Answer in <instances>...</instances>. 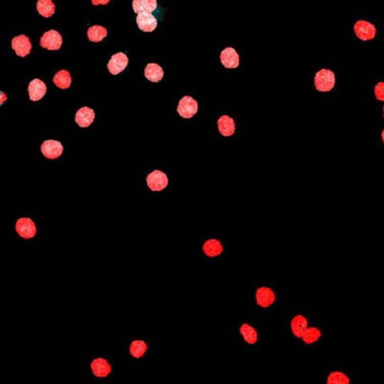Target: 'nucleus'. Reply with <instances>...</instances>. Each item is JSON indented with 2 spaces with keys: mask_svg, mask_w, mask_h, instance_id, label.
Here are the masks:
<instances>
[{
  "mask_svg": "<svg viewBox=\"0 0 384 384\" xmlns=\"http://www.w3.org/2000/svg\"><path fill=\"white\" fill-rule=\"evenodd\" d=\"M335 85V74L328 69H321L315 76V86L317 90L328 92Z\"/></svg>",
  "mask_w": 384,
  "mask_h": 384,
  "instance_id": "nucleus-1",
  "label": "nucleus"
},
{
  "mask_svg": "<svg viewBox=\"0 0 384 384\" xmlns=\"http://www.w3.org/2000/svg\"><path fill=\"white\" fill-rule=\"evenodd\" d=\"M354 31L357 37L363 41H369L376 36V27L370 22L360 20L354 26Z\"/></svg>",
  "mask_w": 384,
  "mask_h": 384,
  "instance_id": "nucleus-2",
  "label": "nucleus"
},
{
  "mask_svg": "<svg viewBox=\"0 0 384 384\" xmlns=\"http://www.w3.org/2000/svg\"><path fill=\"white\" fill-rule=\"evenodd\" d=\"M147 185L153 192L164 190L168 186V178L161 170H154L147 177Z\"/></svg>",
  "mask_w": 384,
  "mask_h": 384,
  "instance_id": "nucleus-3",
  "label": "nucleus"
},
{
  "mask_svg": "<svg viewBox=\"0 0 384 384\" xmlns=\"http://www.w3.org/2000/svg\"><path fill=\"white\" fill-rule=\"evenodd\" d=\"M198 112V101L190 95L184 96L178 107V113L185 119H190Z\"/></svg>",
  "mask_w": 384,
  "mask_h": 384,
  "instance_id": "nucleus-4",
  "label": "nucleus"
},
{
  "mask_svg": "<svg viewBox=\"0 0 384 384\" xmlns=\"http://www.w3.org/2000/svg\"><path fill=\"white\" fill-rule=\"evenodd\" d=\"M62 44V35L56 30H49L45 32L40 39V45L48 50H59Z\"/></svg>",
  "mask_w": 384,
  "mask_h": 384,
  "instance_id": "nucleus-5",
  "label": "nucleus"
},
{
  "mask_svg": "<svg viewBox=\"0 0 384 384\" xmlns=\"http://www.w3.org/2000/svg\"><path fill=\"white\" fill-rule=\"evenodd\" d=\"M12 47L16 51V54L24 58L30 54L31 49H32V43L29 39L28 36L22 34L19 35V36H16L12 40Z\"/></svg>",
  "mask_w": 384,
  "mask_h": 384,
  "instance_id": "nucleus-6",
  "label": "nucleus"
},
{
  "mask_svg": "<svg viewBox=\"0 0 384 384\" xmlns=\"http://www.w3.org/2000/svg\"><path fill=\"white\" fill-rule=\"evenodd\" d=\"M64 152V147L62 143L59 141H53V139H48V141L43 142L41 145V153L47 159H58L62 156Z\"/></svg>",
  "mask_w": 384,
  "mask_h": 384,
  "instance_id": "nucleus-7",
  "label": "nucleus"
},
{
  "mask_svg": "<svg viewBox=\"0 0 384 384\" xmlns=\"http://www.w3.org/2000/svg\"><path fill=\"white\" fill-rule=\"evenodd\" d=\"M128 58L124 52H117L112 56L108 63V70L112 75H118L128 66Z\"/></svg>",
  "mask_w": 384,
  "mask_h": 384,
  "instance_id": "nucleus-8",
  "label": "nucleus"
},
{
  "mask_svg": "<svg viewBox=\"0 0 384 384\" xmlns=\"http://www.w3.org/2000/svg\"><path fill=\"white\" fill-rule=\"evenodd\" d=\"M17 233L24 239H32L36 235V227L31 218H20L16 223Z\"/></svg>",
  "mask_w": 384,
  "mask_h": 384,
  "instance_id": "nucleus-9",
  "label": "nucleus"
},
{
  "mask_svg": "<svg viewBox=\"0 0 384 384\" xmlns=\"http://www.w3.org/2000/svg\"><path fill=\"white\" fill-rule=\"evenodd\" d=\"M47 87L45 83L40 80V79H33L28 86V92H29V97L33 101H37L40 100L46 93Z\"/></svg>",
  "mask_w": 384,
  "mask_h": 384,
  "instance_id": "nucleus-10",
  "label": "nucleus"
},
{
  "mask_svg": "<svg viewBox=\"0 0 384 384\" xmlns=\"http://www.w3.org/2000/svg\"><path fill=\"white\" fill-rule=\"evenodd\" d=\"M255 298H256V303L259 306L265 308V307L270 306L275 302L276 295H275V292L270 288H268V287H259L256 290Z\"/></svg>",
  "mask_w": 384,
  "mask_h": 384,
  "instance_id": "nucleus-11",
  "label": "nucleus"
},
{
  "mask_svg": "<svg viewBox=\"0 0 384 384\" xmlns=\"http://www.w3.org/2000/svg\"><path fill=\"white\" fill-rule=\"evenodd\" d=\"M221 62L227 69H236L240 65V57L233 47H227L221 53Z\"/></svg>",
  "mask_w": 384,
  "mask_h": 384,
  "instance_id": "nucleus-12",
  "label": "nucleus"
},
{
  "mask_svg": "<svg viewBox=\"0 0 384 384\" xmlns=\"http://www.w3.org/2000/svg\"><path fill=\"white\" fill-rule=\"evenodd\" d=\"M136 24H137L139 30H142L144 32H153L158 26L157 19L152 14H139V15H137Z\"/></svg>",
  "mask_w": 384,
  "mask_h": 384,
  "instance_id": "nucleus-13",
  "label": "nucleus"
},
{
  "mask_svg": "<svg viewBox=\"0 0 384 384\" xmlns=\"http://www.w3.org/2000/svg\"><path fill=\"white\" fill-rule=\"evenodd\" d=\"M94 118H95V113L92 109L88 107H82L81 109L77 111L75 116V121L80 127L86 128V127H89L93 123Z\"/></svg>",
  "mask_w": 384,
  "mask_h": 384,
  "instance_id": "nucleus-14",
  "label": "nucleus"
},
{
  "mask_svg": "<svg viewBox=\"0 0 384 384\" xmlns=\"http://www.w3.org/2000/svg\"><path fill=\"white\" fill-rule=\"evenodd\" d=\"M90 367H91V370H92V373L94 374V376H96L98 378L107 377L112 371V367L108 363V361L104 360V359H101V358L94 359L92 361Z\"/></svg>",
  "mask_w": 384,
  "mask_h": 384,
  "instance_id": "nucleus-15",
  "label": "nucleus"
},
{
  "mask_svg": "<svg viewBox=\"0 0 384 384\" xmlns=\"http://www.w3.org/2000/svg\"><path fill=\"white\" fill-rule=\"evenodd\" d=\"M157 0H133L132 9L137 15L152 14L157 9Z\"/></svg>",
  "mask_w": 384,
  "mask_h": 384,
  "instance_id": "nucleus-16",
  "label": "nucleus"
},
{
  "mask_svg": "<svg viewBox=\"0 0 384 384\" xmlns=\"http://www.w3.org/2000/svg\"><path fill=\"white\" fill-rule=\"evenodd\" d=\"M203 251L208 257H216L223 253L224 246L218 240L210 239L203 244Z\"/></svg>",
  "mask_w": 384,
  "mask_h": 384,
  "instance_id": "nucleus-17",
  "label": "nucleus"
},
{
  "mask_svg": "<svg viewBox=\"0 0 384 384\" xmlns=\"http://www.w3.org/2000/svg\"><path fill=\"white\" fill-rule=\"evenodd\" d=\"M145 76L152 82H160L163 79L164 71L161 66L156 63L148 64L145 68Z\"/></svg>",
  "mask_w": 384,
  "mask_h": 384,
  "instance_id": "nucleus-18",
  "label": "nucleus"
},
{
  "mask_svg": "<svg viewBox=\"0 0 384 384\" xmlns=\"http://www.w3.org/2000/svg\"><path fill=\"white\" fill-rule=\"evenodd\" d=\"M218 130L223 136H232L235 133V121L233 118L229 117L228 115L222 116L217 120Z\"/></svg>",
  "mask_w": 384,
  "mask_h": 384,
  "instance_id": "nucleus-19",
  "label": "nucleus"
},
{
  "mask_svg": "<svg viewBox=\"0 0 384 384\" xmlns=\"http://www.w3.org/2000/svg\"><path fill=\"white\" fill-rule=\"evenodd\" d=\"M307 328V320L302 315L295 316L291 321V330L296 338H301L303 332Z\"/></svg>",
  "mask_w": 384,
  "mask_h": 384,
  "instance_id": "nucleus-20",
  "label": "nucleus"
},
{
  "mask_svg": "<svg viewBox=\"0 0 384 384\" xmlns=\"http://www.w3.org/2000/svg\"><path fill=\"white\" fill-rule=\"evenodd\" d=\"M108 30L102 26H92L87 30V38L91 42H100L107 37Z\"/></svg>",
  "mask_w": 384,
  "mask_h": 384,
  "instance_id": "nucleus-21",
  "label": "nucleus"
},
{
  "mask_svg": "<svg viewBox=\"0 0 384 384\" xmlns=\"http://www.w3.org/2000/svg\"><path fill=\"white\" fill-rule=\"evenodd\" d=\"M52 81L57 85V87L61 89H68L70 86H71L72 77L67 70H61V71H59L54 75Z\"/></svg>",
  "mask_w": 384,
  "mask_h": 384,
  "instance_id": "nucleus-22",
  "label": "nucleus"
},
{
  "mask_svg": "<svg viewBox=\"0 0 384 384\" xmlns=\"http://www.w3.org/2000/svg\"><path fill=\"white\" fill-rule=\"evenodd\" d=\"M240 333L243 336L244 340H245V342H247V344H255L258 340L257 331L255 330V328H253L247 323L243 324L241 326Z\"/></svg>",
  "mask_w": 384,
  "mask_h": 384,
  "instance_id": "nucleus-23",
  "label": "nucleus"
},
{
  "mask_svg": "<svg viewBox=\"0 0 384 384\" xmlns=\"http://www.w3.org/2000/svg\"><path fill=\"white\" fill-rule=\"evenodd\" d=\"M36 8L38 14L44 18H50L56 13V6L52 0H38Z\"/></svg>",
  "mask_w": 384,
  "mask_h": 384,
  "instance_id": "nucleus-24",
  "label": "nucleus"
},
{
  "mask_svg": "<svg viewBox=\"0 0 384 384\" xmlns=\"http://www.w3.org/2000/svg\"><path fill=\"white\" fill-rule=\"evenodd\" d=\"M322 336V331L317 327H307L303 332L301 339L305 344H312L318 341Z\"/></svg>",
  "mask_w": 384,
  "mask_h": 384,
  "instance_id": "nucleus-25",
  "label": "nucleus"
},
{
  "mask_svg": "<svg viewBox=\"0 0 384 384\" xmlns=\"http://www.w3.org/2000/svg\"><path fill=\"white\" fill-rule=\"evenodd\" d=\"M148 350V345L143 340H134L129 346V353L132 357L138 359L142 358Z\"/></svg>",
  "mask_w": 384,
  "mask_h": 384,
  "instance_id": "nucleus-26",
  "label": "nucleus"
},
{
  "mask_svg": "<svg viewBox=\"0 0 384 384\" xmlns=\"http://www.w3.org/2000/svg\"><path fill=\"white\" fill-rule=\"evenodd\" d=\"M351 380L348 376L342 372L334 371L329 374L327 384H350Z\"/></svg>",
  "mask_w": 384,
  "mask_h": 384,
  "instance_id": "nucleus-27",
  "label": "nucleus"
},
{
  "mask_svg": "<svg viewBox=\"0 0 384 384\" xmlns=\"http://www.w3.org/2000/svg\"><path fill=\"white\" fill-rule=\"evenodd\" d=\"M374 93L378 100L384 101V82H379L375 85Z\"/></svg>",
  "mask_w": 384,
  "mask_h": 384,
  "instance_id": "nucleus-28",
  "label": "nucleus"
},
{
  "mask_svg": "<svg viewBox=\"0 0 384 384\" xmlns=\"http://www.w3.org/2000/svg\"><path fill=\"white\" fill-rule=\"evenodd\" d=\"M111 0H91L92 6H106Z\"/></svg>",
  "mask_w": 384,
  "mask_h": 384,
  "instance_id": "nucleus-29",
  "label": "nucleus"
},
{
  "mask_svg": "<svg viewBox=\"0 0 384 384\" xmlns=\"http://www.w3.org/2000/svg\"><path fill=\"white\" fill-rule=\"evenodd\" d=\"M381 137H382V141H383V144H384V129H383V131L381 133Z\"/></svg>",
  "mask_w": 384,
  "mask_h": 384,
  "instance_id": "nucleus-30",
  "label": "nucleus"
},
{
  "mask_svg": "<svg viewBox=\"0 0 384 384\" xmlns=\"http://www.w3.org/2000/svg\"><path fill=\"white\" fill-rule=\"evenodd\" d=\"M383 118H384V107H383Z\"/></svg>",
  "mask_w": 384,
  "mask_h": 384,
  "instance_id": "nucleus-31",
  "label": "nucleus"
}]
</instances>
